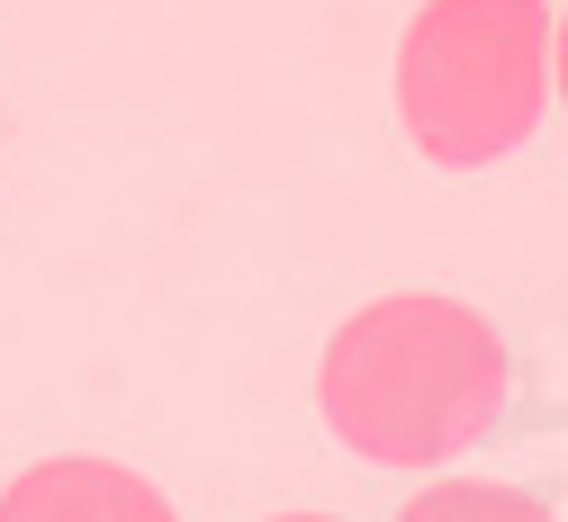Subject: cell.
I'll return each mask as SVG.
<instances>
[{
    "instance_id": "obj_1",
    "label": "cell",
    "mask_w": 568,
    "mask_h": 522,
    "mask_svg": "<svg viewBox=\"0 0 568 522\" xmlns=\"http://www.w3.org/2000/svg\"><path fill=\"white\" fill-rule=\"evenodd\" d=\"M316 406L362 460L434 469L506 414V342L460 297H379L325 342Z\"/></svg>"
},
{
    "instance_id": "obj_5",
    "label": "cell",
    "mask_w": 568,
    "mask_h": 522,
    "mask_svg": "<svg viewBox=\"0 0 568 522\" xmlns=\"http://www.w3.org/2000/svg\"><path fill=\"white\" fill-rule=\"evenodd\" d=\"M550 72H559V100H568V19H559V54H550Z\"/></svg>"
},
{
    "instance_id": "obj_3",
    "label": "cell",
    "mask_w": 568,
    "mask_h": 522,
    "mask_svg": "<svg viewBox=\"0 0 568 522\" xmlns=\"http://www.w3.org/2000/svg\"><path fill=\"white\" fill-rule=\"evenodd\" d=\"M0 522H181V513L163 504L154 478L73 451V460H37L0 487Z\"/></svg>"
},
{
    "instance_id": "obj_4",
    "label": "cell",
    "mask_w": 568,
    "mask_h": 522,
    "mask_svg": "<svg viewBox=\"0 0 568 522\" xmlns=\"http://www.w3.org/2000/svg\"><path fill=\"white\" fill-rule=\"evenodd\" d=\"M397 522H559L532 487H506V478H443L397 504Z\"/></svg>"
},
{
    "instance_id": "obj_6",
    "label": "cell",
    "mask_w": 568,
    "mask_h": 522,
    "mask_svg": "<svg viewBox=\"0 0 568 522\" xmlns=\"http://www.w3.org/2000/svg\"><path fill=\"white\" fill-rule=\"evenodd\" d=\"M271 522H334V513H271Z\"/></svg>"
},
{
    "instance_id": "obj_2",
    "label": "cell",
    "mask_w": 568,
    "mask_h": 522,
    "mask_svg": "<svg viewBox=\"0 0 568 522\" xmlns=\"http://www.w3.org/2000/svg\"><path fill=\"white\" fill-rule=\"evenodd\" d=\"M550 54H559V28L541 19V0H424L397 45L406 135L452 172L515 154L541 117Z\"/></svg>"
}]
</instances>
